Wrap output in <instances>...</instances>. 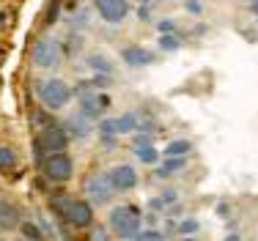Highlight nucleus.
<instances>
[{
  "instance_id": "nucleus-17",
  "label": "nucleus",
  "mask_w": 258,
  "mask_h": 241,
  "mask_svg": "<svg viewBox=\"0 0 258 241\" xmlns=\"http://www.w3.org/2000/svg\"><path fill=\"white\" fill-rule=\"evenodd\" d=\"M72 200H75V197H69V195H55L52 197V211L58 214V217H66V211H69V206H72Z\"/></svg>"
},
{
  "instance_id": "nucleus-30",
  "label": "nucleus",
  "mask_w": 258,
  "mask_h": 241,
  "mask_svg": "<svg viewBox=\"0 0 258 241\" xmlns=\"http://www.w3.org/2000/svg\"><path fill=\"white\" fill-rule=\"evenodd\" d=\"M3 60H6V47L0 44V63H3Z\"/></svg>"
},
{
  "instance_id": "nucleus-14",
  "label": "nucleus",
  "mask_w": 258,
  "mask_h": 241,
  "mask_svg": "<svg viewBox=\"0 0 258 241\" xmlns=\"http://www.w3.org/2000/svg\"><path fill=\"white\" fill-rule=\"evenodd\" d=\"M85 63H88L91 69L99 74V77H113V63H110V60L104 58V55H91V58L85 60Z\"/></svg>"
},
{
  "instance_id": "nucleus-25",
  "label": "nucleus",
  "mask_w": 258,
  "mask_h": 241,
  "mask_svg": "<svg viewBox=\"0 0 258 241\" xmlns=\"http://www.w3.org/2000/svg\"><path fill=\"white\" fill-rule=\"evenodd\" d=\"M195 230H198V222H195V219H187V222H181V225H179V233H184L187 238H189V233H195Z\"/></svg>"
},
{
  "instance_id": "nucleus-32",
  "label": "nucleus",
  "mask_w": 258,
  "mask_h": 241,
  "mask_svg": "<svg viewBox=\"0 0 258 241\" xmlns=\"http://www.w3.org/2000/svg\"><path fill=\"white\" fill-rule=\"evenodd\" d=\"M181 241H195V238H181Z\"/></svg>"
},
{
  "instance_id": "nucleus-8",
  "label": "nucleus",
  "mask_w": 258,
  "mask_h": 241,
  "mask_svg": "<svg viewBox=\"0 0 258 241\" xmlns=\"http://www.w3.org/2000/svg\"><path fill=\"white\" fill-rule=\"evenodd\" d=\"M113 184H110L107 173H99V176H91L88 181H85V195H88V203L94 206V203H107L110 197H113Z\"/></svg>"
},
{
  "instance_id": "nucleus-36",
  "label": "nucleus",
  "mask_w": 258,
  "mask_h": 241,
  "mask_svg": "<svg viewBox=\"0 0 258 241\" xmlns=\"http://www.w3.org/2000/svg\"><path fill=\"white\" fill-rule=\"evenodd\" d=\"M0 208H3V206H0Z\"/></svg>"
},
{
  "instance_id": "nucleus-27",
  "label": "nucleus",
  "mask_w": 258,
  "mask_h": 241,
  "mask_svg": "<svg viewBox=\"0 0 258 241\" xmlns=\"http://www.w3.org/2000/svg\"><path fill=\"white\" fill-rule=\"evenodd\" d=\"M132 145H135V148H146V145H151V134H135Z\"/></svg>"
},
{
  "instance_id": "nucleus-28",
  "label": "nucleus",
  "mask_w": 258,
  "mask_h": 241,
  "mask_svg": "<svg viewBox=\"0 0 258 241\" xmlns=\"http://www.w3.org/2000/svg\"><path fill=\"white\" fill-rule=\"evenodd\" d=\"M55 14H58V3H50V11H47V20H44V22L50 25V22L55 20Z\"/></svg>"
},
{
  "instance_id": "nucleus-3",
  "label": "nucleus",
  "mask_w": 258,
  "mask_h": 241,
  "mask_svg": "<svg viewBox=\"0 0 258 241\" xmlns=\"http://www.w3.org/2000/svg\"><path fill=\"white\" fill-rule=\"evenodd\" d=\"M80 96V115H85L88 121H96L102 118V113L110 107V96L102 94V91H94V85H80L77 94Z\"/></svg>"
},
{
  "instance_id": "nucleus-2",
  "label": "nucleus",
  "mask_w": 258,
  "mask_h": 241,
  "mask_svg": "<svg viewBox=\"0 0 258 241\" xmlns=\"http://www.w3.org/2000/svg\"><path fill=\"white\" fill-rule=\"evenodd\" d=\"M39 99L47 110H63L75 99V88L69 83H63L60 77H50L44 83H39Z\"/></svg>"
},
{
  "instance_id": "nucleus-34",
  "label": "nucleus",
  "mask_w": 258,
  "mask_h": 241,
  "mask_svg": "<svg viewBox=\"0 0 258 241\" xmlns=\"http://www.w3.org/2000/svg\"><path fill=\"white\" fill-rule=\"evenodd\" d=\"M20 241H28V238H20Z\"/></svg>"
},
{
  "instance_id": "nucleus-7",
  "label": "nucleus",
  "mask_w": 258,
  "mask_h": 241,
  "mask_svg": "<svg viewBox=\"0 0 258 241\" xmlns=\"http://www.w3.org/2000/svg\"><path fill=\"white\" fill-rule=\"evenodd\" d=\"M94 9L107 25H118L129 17V0H94Z\"/></svg>"
},
{
  "instance_id": "nucleus-12",
  "label": "nucleus",
  "mask_w": 258,
  "mask_h": 241,
  "mask_svg": "<svg viewBox=\"0 0 258 241\" xmlns=\"http://www.w3.org/2000/svg\"><path fill=\"white\" fill-rule=\"evenodd\" d=\"M66 132H69V137H77V140L88 137V132H91V126H88V118L77 113L75 118H69V121H66Z\"/></svg>"
},
{
  "instance_id": "nucleus-24",
  "label": "nucleus",
  "mask_w": 258,
  "mask_h": 241,
  "mask_svg": "<svg viewBox=\"0 0 258 241\" xmlns=\"http://www.w3.org/2000/svg\"><path fill=\"white\" fill-rule=\"evenodd\" d=\"M184 11H187V14H201V11H204V3H201V0H187V3H184Z\"/></svg>"
},
{
  "instance_id": "nucleus-19",
  "label": "nucleus",
  "mask_w": 258,
  "mask_h": 241,
  "mask_svg": "<svg viewBox=\"0 0 258 241\" xmlns=\"http://www.w3.org/2000/svg\"><path fill=\"white\" fill-rule=\"evenodd\" d=\"M135 153H138V156H140V162H146V165H157V162H159V153L154 151V145L135 148Z\"/></svg>"
},
{
  "instance_id": "nucleus-16",
  "label": "nucleus",
  "mask_w": 258,
  "mask_h": 241,
  "mask_svg": "<svg viewBox=\"0 0 258 241\" xmlns=\"http://www.w3.org/2000/svg\"><path fill=\"white\" fill-rule=\"evenodd\" d=\"M189 148H192V143H189V140H173V143H168L165 153H168V156H187Z\"/></svg>"
},
{
  "instance_id": "nucleus-33",
  "label": "nucleus",
  "mask_w": 258,
  "mask_h": 241,
  "mask_svg": "<svg viewBox=\"0 0 258 241\" xmlns=\"http://www.w3.org/2000/svg\"><path fill=\"white\" fill-rule=\"evenodd\" d=\"M253 6H258V0H253Z\"/></svg>"
},
{
  "instance_id": "nucleus-20",
  "label": "nucleus",
  "mask_w": 258,
  "mask_h": 241,
  "mask_svg": "<svg viewBox=\"0 0 258 241\" xmlns=\"http://www.w3.org/2000/svg\"><path fill=\"white\" fill-rule=\"evenodd\" d=\"M184 165H187V159H184V156H168V159H165V165H162V170H159V173H162V176H168V173H176V170H181Z\"/></svg>"
},
{
  "instance_id": "nucleus-1",
  "label": "nucleus",
  "mask_w": 258,
  "mask_h": 241,
  "mask_svg": "<svg viewBox=\"0 0 258 241\" xmlns=\"http://www.w3.org/2000/svg\"><path fill=\"white\" fill-rule=\"evenodd\" d=\"M107 222H110V230H113L118 238L132 241L140 233L143 217H140V208L138 206H115L113 211H110Z\"/></svg>"
},
{
  "instance_id": "nucleus-11",
  "label": "nucleus",
  "mask_w": 258,
  "mask_h": 241,
  "mask_svg": "<svg viewBox=\"0 0 258 241\" xmlns=\"http://www.w3.org/2000/svg\"><path fill=\"white\" fill-rule=\"evenodd\" d=\"M121 60H124L126 66H135V69H140V66H151L157 58H154V52H151V49L132 44V47H124V49H121Z\"/></svg>"
},
{
  "instance_id": "nucleus-5",
  "label": "nucleus",
  "mask_w": 258,
  "mask_h": 241,
  "mask_svg": "<svg viewBox=\"0 0 258 241\" xmlns=\"http://www.w3.org/2000/svg\"><path fill=\"white\" fill-rule=\"evenodd\" d=\"M41 173H44L50 181L63 184V181H69L72 173H75V159H72L66 151H60V153H47V156L41 159Z\"/></svg>"
},
{
  "instance_id": "nucleus-18",
  "label": "nucleus",
  "mask_w": 258,
  "mask_h": 241,
  "mask_svg": "<svg viewBox=\"0 0 258 241\" xmlns=\"http://www.w3.org/2000/svg\"><path fill=\"white\" fill-rule=\"evenodd\" d=\"M159 47H162L165 52H176V49H181V36H176V33L159 36Z\"/></svg>"
},
{
  "instance_id": "nucleus-10",
  "label": "nucleus",
  "mask_w": 258,
  "mask_h": 241,
  "mask_svg": "<svg viewBox=\"0 0 258 241\" xmlns=\"http://www.w3.org/2000/svg\"><path fill=\"white\" fill-rule=\"evenodd\" d=\"M69 225H75V227H91V222H94V206H91L88 200H72V206H69V211H66V217H63Z\"/></svg>"
},
{
  "instance_id": "nucleus-21",
  "label": "nucleus",
  "mask_w": 258,
  "mask_h": 241,
  "mask_svg": "<svg viewBox=\"0 0 258 241\" xmlns=\"http://www.w3.org/2000/svg\"><path fill=\"white\" fill-rule=\"evenodd\" d=\"M99 132H102L104 143H113V140H115V134H118V132H115V121H113V118L102 121V123H99Z\"/></svg>"
},
{
  "instance_id": "nucleus-35",
  "label": "nucleus",
  "mask_w": 258,
  "mask_h": 241,
  "mask_svg": "<svg viewBox=\"0 0 258 241\" xmlns=\"http://www.w3.org/2000/svg\"><path fill=\"white\" fill-rule=\"evenodd\" d=\"M0 85H3V79H0Z\"/></svg>"
},
{
  "instance_id": "nucleus-13",
  "label": "nucleus",
  "mask_w": 258,
  "mask_h": 241,
  "mask_svg": "<svg viewBox=\"0 0 258 241\" xmlns=\"http://www.w3.org/2000/svg\"><path fill=\"white\" fill-rule=\"evenodd\" d=\"M115 121V132L118 134H129V132H135V129L140 126V115L138 113H124V115H118V118H113Z\"/></svg>"
},
{
  "instance_id": "nucleus-9",
  "label": "nucleus",
  "mask_w": 258,
  "mask_h": 241,
  "mask_svg": "<svg viewBox=\"0 0 258 241\" xmlns=\"http://www.w3.org/2000/svg\"><path fill=\"white\" fill-rule=\"evenodd\" d=\"M107 178H110L115 192H129V189L138 187V170L129 168V165H115V168L107 173Z\"/></svg>"
},
{
  "instance_id": "nucleus-23",
  "label": "nucleus",
  "mask_w": 258,
  "mask_h": 241,
  "mask_svg": "<svg viewBox=\"0 0 258 241\" xmlns=\"http://www.w3.org/2000/svg\"><path fill=\"white\" fill-rule=\"evenodd\" d=\"M132 241H168V238H165L159 230H146V233H138Z\"/></svg>"
},
{
  "instance_id": "nucleus-4",
  "label": "nucleus",
  "mask_w": 258,
  "mask_h": 241,
  "mask_svg": "<svg viewBox=\"0 0 258 241\" xmlns=\"http://www.w3.org/2000/svg\"><path fill=\"white\" fill-rule=\"evenodd\" d=\"M60 55H63V44L55 36H41L30 49V58L39 69H55L60 63Z\"/></svg>"
},
{
  "instance_id": "nucleus-26",
  "label": "nucleus",
  "mask_w": 258,
  "mask_h": 241,
  "mask_svg": "<svg viewBox=\"0 0 258 241\" xmlns=\"http://www.w3.org/2000/svg\"><path fill=\"white\" fill-rule=\"evenodd\" d=\"M157 30H159L162 36H168V33H176V25L170 22V20H162V22L157 25Z\"/></svg>"
},
{
  "instance_id": "nucleus-6",
  "label": "nucleus",
  "mask_w": 258,
  "mask_h": 241,
  "mask_svg": "<svg viewBox=\"0 0 258 241\" xmlns=\"http://www.w3.org/2000/svg\"><path fill=\"white\" fill-rule=\"evenodd\" d=\"M69 132H66V126H58V123H52V126L41 129L39 140H36V151L39 153H60L66 151V145H69Z\"/></svg>"
},
{
  "instance_id": "nucleus-15",
  "label": "nucleus",
  "mask_w": 258,
  "mask_h": 241,
  "mask_svg": "<svg viewBox=\"0 0 258 241\" xmlns=\"http://www.w3.org/2000/svg\"><path fill=\"white\" fill-rule=\"evenodd\" d=\"M17 168V151L9 145H0V170H11Z\"/></svg>"
},
{
  "instance_id": "nucleus-31",
  "label": "nucleus",
  "mask_w": 258,
  "mask_h": 241,
  "mask_svg": "<svg viewBox=\"0 0 258 241\" xmlns=\"http://www.w3.org/2000/svg\"><path fill=\"white\" fill-rule=\"evenodd\" d=\"M146 3H154V0H143V6H146Z\"/></svg>"
},
{
  "instance_id": "nucleus-22",
  "label": "nucleus",
  "mask_w": 258,
  "mask_h": 241,
  "mask_svg": "<svg viewBox=\"0 0 258 241\" xmlns=\"http://www.w3.org/2000/svg\"><path fill=\"white\" fill-rule=\"evenodd\" d=\"M20 230L28 236V241H41V230L33 225V222H22V225H20Z\"/></svg>"
},
{
  "instance_id": "nucleus-29",
  "label": "nucleus",
  "mask_w": 258,
  "mask_h": 241,
  "mask_svg": "<svg viewBox=\"0 0 258 241\" xmlns=\"http://www.w3.org/2000/svg\"><path fill=\"white\" fill-rule=\"evenodd\" d=\"M223 241H242V238H239V233H228V236H225Z\"/></svg>"
}]
</instances>
